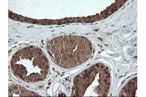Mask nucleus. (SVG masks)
<instances>
[{"label":"nucleus","mask_w":146,"mask_h":97,"mask_svg":"<svg viewBox=\"0 0 146 97\" xmlns=\"http://www.w3.org/2000/svg\"><path fill=\"white\" fill-rule=\"evenodd\" d=\"M47 49L57 65L70 69L82 64L90 58L93 47L83 36H59L50 40Z\"/></svg>","instance_id":"nucleus-1"}]
</instances>
